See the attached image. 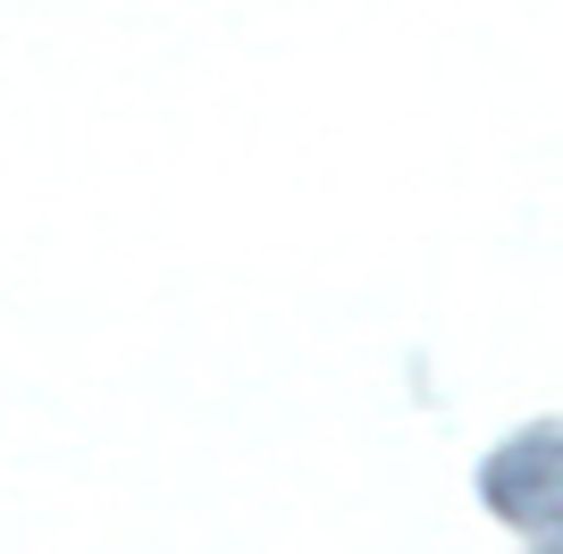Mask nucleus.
Instances as JSON below:
<instances>
[{"mask_svg":"<svg viewBox=\"0 0 563 554\" xmlns=\"http://www.w3.org/2000/svg\"><path fill=\"white\" fill-rule=\"evenodd\" d=\"M488 505L505 512V521H555L563 530V429L514 437L488 462Z\"/></svg>","mask_w":563,"mask_h":554,"instance_id":"f257e3e1","label":"nucleus"}]
</instances>
